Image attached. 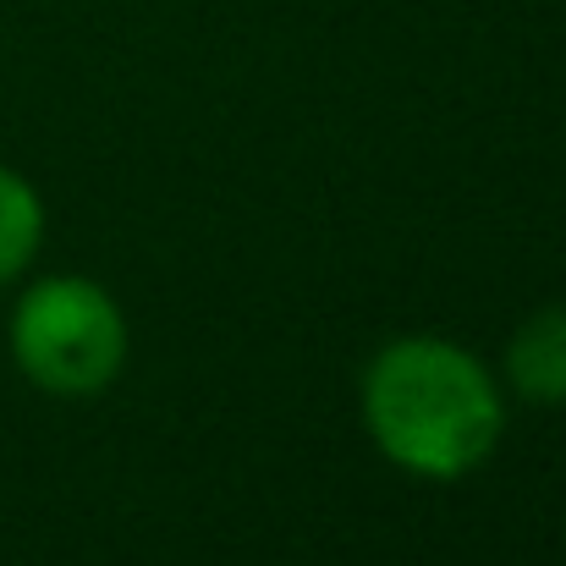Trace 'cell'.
<instances>
[{
  "instance_id": "3",
  "label": "cell",
  "mask_w": 566,
  "mask_h": 566,
  "mask_svg": "<svg viewBox=\"0 0 566 566\" xmlns=\"http://www.w3.org/2000/svg\"><path fill=\"white\" fill-rule=\"evenodd\" d=\"M506 385L523 401L566 407V303L539 308L523 319V331L506 342Z\"/></svg>"
},
{
  "instance_id": "1",
  "label": "cell",
  "mask_w": 566,
  "mask_h": 566,
  "mask_svg": "<svg viewBox=\"0 0 566 566\" xmlns=\"http://www.w3.org/2000/svg\"><path fill=\"white\" fill-rule=\"evenodd\" d=\"M358 407L379 457L423 484L479 473L506 434L501 379L446 336L385 342L364 369Z\"/></svg>"
},
{
  "instance_id": "2",
  "label": "cell",
  "mask_w": 566,
  "mask_h": 566,
  "mask_svg": "<svg viewBox=\"0 0 566 566\" xmlns=\"http://www.w3.org/2000/svg\"><path fill=\"white\" fill-rule=\"evenodd\" d=\"M11 364L44 396H99L127 369V314L88 275H39L11 303Z\"/></svg>"
},
{
  "instance_id": "4",
  "label": "cell",
  "mask_w": 566,
  "mask_h": 566,
  "mask_svg": "<svg viewBox=\"0 0 566 566\" xmlns=\"http://www.w3.org/2000/svg\"><path fill=\"white\" fill-rule=\"evenodd\" d=\"M39 242H44V198L22 171L0 166V286L28 275Z\"/></svg>"
}]
</instances>
